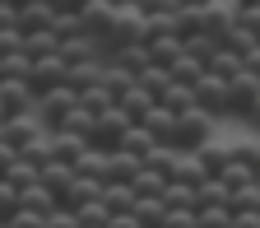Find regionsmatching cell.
I'll list each match as a JSON object with an SVG mask.
<instances>
[{
	"label": "cell",
	"instance_id": "22",
	"mask_svg": "<svg viewBox=\"0 0 260 228\" xmlns=\"http://www.w3.org/2000/svg\"><path fill=\"white\" fill-rule=\"evenodd\" d=\"M168 84H172V75L162 70V65H149V70H140V75H135V89H144L153 103H158L162 93H168Z\"/></svg>",
	"mask_w": 260,
	"mask_h": 228
},
{
	"label": "cell",
	"instance_id": "33",
	"mask_svg": "<svg viewBox=\"0 0 260 228\" xmlns=\"http://www.w3.org/2000/svg\"><path fill=\"white\" fill-rule=\"evenodd\" d=\"M14 214H19V191L10 182H0V228H10Z\"/></svg>",
	"mask_w": 260,
	"mask_h": 228
},
{
	"label": "cell",
	"instance_id": "28",
	"mask_svg": "<svg viewBox=\"0 0 260 228\" xmlns=\"http://www.w3.org/2000/svg\"><path fill=\"white\" fill-rule=\"evenodd\" d=\"M116 107H121V112H125L130 121H135V126H140V121L149 117V107H153V98H149L144 89H130V93L121 98V103H116Z\"/></svg>",
	"mask_w": 260,
	"mask_h": 228
},
{
	"label": "cell",
	"instance_id": "14",
	"mask_svg": "<svg viewBox=\"0 0 260 228\" xmlns=\"http://www.w3.org/2000/svg\"><path fill=\"white\" fill-rule=\"evenodd\" d=\"M140 168H144V163H140L135 154H125V149H112V154H107V182L130 186V182L140 177Z\"/></svg>",
	"mask_w": 260,
	"mask_h": 228
},
{
	"label": "cell",
	"instance_id": "16",
	"mask_svg": "<svg viewBox=\"0 0 260 228\" xmlns=\"http://www.w3.org/2000/svg\"><path fill=\"white\" fill-rule=\"evenodd\" d=\"M181 51H186L190 61H200L205 70H209V61L223 51V42H218V38H209V33H190V38H181Z\"/></svg>",
	"mask_w": 260,
	"mask_h": 228
},
{
	"label": "cell",
	"instance_id": "5",
	"mask_svg": "<svg viewBox=\"0 0 260 228\" xmlns=\"http://www.w3.org/2000/svg\"><path fill=\"white\" fill-rule=\"evenodd\" d=\"M260 103V79L255 75H237V79H228V117H251V107Z\"/></svg>",
	"mask_w": 260,
	"mask_h": 228
},
{
	"label": "cell",
	"instance_id": "8",
	"mask_svg": "<svg viewBox=\"0 0 260 228\" xmlns=\"http://www.w3.org/2000/svg\"><path fill=\"white\" fill-rule=\"evenodd\" d=\"M60 84H65V65H60L56 56L28 65V89H32V98H42V93H51V89H60Z\"/></svg>",
	"mask_w": 260,
	"mask_h": 228
},
{
	"label": "cell",
	"instance_id": "42",
	"mask_svg": "<svg viewBox=\"0 0 260 228\" xmlns=\"http://www.w3.org/2000/svg\"><path fill=\"white\" fill-rule=\"evenodd\" d=\"M246 121H251V126H255V130H260V103H255V107H251V117H246Z\"/></svg>",
	"mask_w": 260,
	"mask_h": 228
},
{
	"label": "cell",
	"instance_id": "36",
	"mask_svg": "<svg viewBox=\"0 0 260 228\" xmlns=\"http://www.w3.org/2000/svg\"><path fill=\"white\" fill-rule=\"evenodd\" d=\"M47 228H84V223H79V214H70V210H51V214H47Z\"/></svg>",
	"mask_w": 260,
	"mask_h": 228
},
{
	"label": "cell",
	"instance_id": "20",
	"mask_svg": "<svg viewBox=\"0 0 260 228\" xmlns=\"http://www.w3.org/2000/svg\"><path fill=\"white\" fill-rule=\"evenodd\" d=\"M60 51V42H56V33L47 28V33H23V56L28 61H47V56H56Z\"/></svg>",
	"mask_w": 260,
	"mask_h": 228
},
{
	"label": "cell",
	"instance_id": "40",
	"mask_svg": "<svg viewBox=\"0 0 260 228\" xmlns=\"http://www.w3.org/2000/svg\"><path fill=\"white\" fill-rule=\"evenodd\" d=\"M242 70H246V75H255V79H260V47H255V51H251V56H246V61H242Z\"/></svg>",
	"mask_w": 260,
	"mask_h": 228
},
{
	"label": "cell",
	"instance_id": "35",
	"mask_svg": "<svg viewBox=\"0 0 260 228\" xmlns=\"http://www.w3.org/2000/svg\"><path fill=\"white\" fill-rule=\"evenodd\" d=\"M162 228H200V214H195V210H168Z\"/></svg>",
	"mask_w": 260,
	"mask_h": 228
},
{
	"label": "cell",
	"instance_id": "43",
	"mask_svg": "<svg viewBox=\"0 0 260 228\" xmlns=\"http://www.w3.org/2000/svg\"><path fill=\"white\" fill-rule=\"evenodd\" d=\"M0 121H5V112H0Z\"/></svg>",
	"mask_w": 260,
	"mask_h": 228
},
{
	"label": "cell",
	"instance_id": "15",
	"mask_svg": "<svg viewBox=\"0 0 260 228\" xmlns=\"http://www.w3.org/2000/svg\"><path fill=\"white\" fill-rule=\"evenodd\" d=\"M19 210H28V214H51V210H60V205H56V195H51L42 182H28V186L19 191Z\"/></svg>",
	"mask_w": 260,
	"mask_h": 228
},
{
	"label": "cell",
	"instance_id": "32",
	"mask_svg": "<svg viewBox=\"0 0 260 228\" xmlns=\"http://www.w3.org/2000/svg\"><path fill=\"white\" fill-rule=\"evenodd\" d=\"M168 75H172L177 84H190V89H195V79H200V75H205V65H200V61H190V56L181 51V61L172 65V70H168Z\"/></svg>",
	"mask_w": 260,
	"mask_h": 228
},
{
	"label": "cell",
	"instance_id": "19",
	"mask_svg": "<svg viewBox=\"0 0 260 228\" xmlns=\"http://www.w3.org/2000/svg\"><path fill=\"white\" fill-rule=\"evenodd\" d=\"M195 158L205 163V173H209V177H223V168L233 163V145H218V140H209L205 149H195Z\"/></svg>",
	"mask_w": 260,
	"mask_h": 228
},
{
	"label": "cell",
	"instance_id": "25",
	"mask_svg": "<svg viewBox=\"0 0 260 228\" xmlns=\"http://www.w3.org/2000/svg\"><path fill=\"white\" fill-rule=\"evenodd\" d=\"M75 177H88V182H103V186H107V154H103V149H88V154L79 158Z\"/></svg>",
	"mask_w": 260,
	"mask_h": 228
},
{
	"label": "cell",
	"instance_id": "11",
	"mask_svg": "<svg viewBox=\"0 0 260 228\" xmlns=\"http://www.w3.org/2000/svg\"><path fill=\"white\" fill-rule=\"evenodd\" d=\"M56 10L60 5H47V0H28V5H19V33H47L56 23Z\"/></svg>",
	"mask_w": 260,
	"mask_h": 228
},
{
	"label": "cell",
	"instance_id": "21",
	"mask_svg": "<svg viewBox=\"0 0 260 228\" xmlns=\"http://www.w3.org/2000/svg\"><path fill=\"white\" fill-rule=\"evenodd\" d=\"M93 126H98V112H88L84 103H75V112L65 117V135H79V140H93Z\"/></svg>",
	"mask_w": 260,
	"mask_h": 228
},
{
	"label": "cell",
	"instance_id": "1",
	"mask_svg": "<svg viewBox=\"0 0 260 228\" xmlns=\"http://www.w3.org/2000/svg\"><path fill=\"white\" fill-rule=\"evenodd\" d=\"M214 117H205L200 107H190V112H181L177 117V135H172V149L177 154H195V149H205L209 140H214Z\"/></svg>",
	"mask_w": 260,
	"mask_h": 228
},
{
	"label": "cell",
	"instance_id": "34",
	"mask_svg": "<svg viewBox=\"0 0 260 228\" xmlns=\"http://www.w3.org/2000/svg\"><path fill=\"white\" fill-rule=\"evenodd\" d=\"M200 228H233V210H195Z\"/></svg>",
	"mask_w": 260,
	"mask_h": 228
},
{
	"label": "cell",
	"instance_id": "38",
	"mask_svg": "<svg viewBox=\"0 0 260 228\" xmlns=\"http://www.w3.org/2000/svg\"><path fill=\"white\" fill-rule=\"evenodd\" d=\"M10 228H47V214H28V210H19Z\"/></svg>",
	"mask_w": 260,
	"mask_h": 228
},
{
	"label": "cell",
	"instance_id": "26",
	"mask_svg": "<svg viewBox=\"0 0 260 228\" xmlns=\"http://www.w3.org/2000/svg\"><path fill=\"white\" fill-rule=\"evenodd\" d=\"M121 149H125V154H135V158L144 163V158H149L158 145H153V135H149L144 126H130V130H125V140H121Z\"/></svg>",
	"mask_w": 260,
	"mask_h": 228
},
{
	"label": "cell",
	"instance_id": "30",
	"mask_svg": "<svg viewBox=\"0 0 260 228\" xmlns=\"http://www.w3.org/2000/svg\"><path fill=\"white\" fill-rule=\"evenodd\" d=\"M19 163H28L32 173H42L47 163H51V140L42 135V140H32V145H23V149H19Z\"/></svg>",
	"mask_w": 260,
	"mask_h": 228
},
{
	"label": "cell",
	"instance_id": "6",
	"mask_svg": "<svg viewBox=\"0 0 260 228\" xmlns=\"http://www.w3.org/2000/svg\"><path fill=\"white\" fill-rule=\"evenodd\" d=\"M116 10L121 5H112V0H88V5H79V28H84V38H103V33L116 23Z\"/></svg>",
	"mask_w": 260,
	"mask_h": 228
},
{
	"label": "cell",
	"instance_id": "12",
	"mask_svg": "<svg viewBox=\"0 0 260 228\" xmlns=\"http://www.w3.org/2000/svg\"><path fill=\"white\" fill-rule=\"evenodd\" d=\"M144 47H149V65H162V70H172V65L181 61V38L177 33H158V38H149Z\"/></svg>",
	"mask_w": 260,
	"mask_h": 228
},
{
	"label": "cell",
	"instance_id": "2",
	"mask_svg": "<svg viewBox=\"0 0 260 228\" xmlns=\"http://www.w3.org/2000/svg\"><path fill=\"white\" fill-rule=\"evenodd\" d=\"M75 103H79V98L70 93V89H51V93H42L38 98V103H32V117H38V126H42V135H56V130L65 126V117H70L75 112Z\"/></svg>",
	"mask_w": 260,
	"mask_h": 228
},
{
	"label": "cell",
	"instance_id": "10",
	"mask_svg": "<svg viewBox=\"0 0 260 228\" xmlns=\"http://www.w3.org/2000/svg\"><path fill=\"white\" fill-rule=\"evenodd\" d=\"M51 140V163H60V168H79V158L88 154V140H79V135H65V130H56V135H47Z\"/></svg>",
	"mask_w": 260,
	"mask_h": 228
},
{
	"label": "cell",
	"instance_id": "4",
	"mask_svg": "<svg viewBox=\"0 0 260 228\" xmlns=\"http://www.w3.org/2000/svg\"><path fill=\"white\" fill-rule=\"evenodd\" d=\"M195 107H200L205 117H214V121H228V84L218 79V75H200V79H195Z\"/></svg>",
	"mask_w": 260,
	"mask_h": 228
},
{
	"label": "cell",
	"instance_id": "18",
	"mask_svg": "<svg viewBox=\"0 0 260 228\" xmlns=\"http://www.w3.org/2000/svg\"><path fill=\"white\" fill-rule=\"evenodd\" d=\"M103 210L116 219V214H130V210H135V191H130V186H121V182H107L103 186Z\"/></svg>",
	"mask_w": 260,
	"mask_h": 228
},
{
	"label": "cell",
	"instance_id": "39",
	"mask_svg": "<svg viewBox=\"0 0 260 228\" xmlns=\"http://www.w3.org/2000/svg\"><path fill=\"white\" fill-rule=\"evenodd\" d=\"M5 28H19V5L0 0V33H5Z\"/></svg>",
	"mask_w": 260,
	"mask_h": 228
},
{
	"label": "cell",
	"instance_id": "9",
	"mask_svg": "<svg viewBox=\"0 0 260 228\" xmlns=\"http://www.w3.org/2000/svg\"><path fill=\"white\" fill-rule=\"evenodd\" d=\"M0 140H5L10 149H23V145H32V140H42V126H38V117H32V112L10 117L5 126H0Z\"/></svg>",
	"mask_w": 260,
	"mask_h": 228
},
{
	"label": "cell",
	"instance_id": "17",
	"mask_svg": "<svg viewBox=\"0 0 260 228\" xmlns=\"http://www.w3.org/2000/svg\"><path fill=\"white\" fill-rule=\"evenodd\" d=\"M98 89H103L112 103H121V98L135 89V75H125L121 65H107V61H103V79H98Z\"/></svg>",
	"mask_w": 260,
	"mask_h": 228
},
{
	"label": "cell",
	"instance_id": "29",
	"mask_svg": "<svg viewBox=\"0 0 260 228\" xmlns=\"http://www.w3.org/2000/svg\"><path fill=\"white\" fill-rule=\"evenodd\" d=\"M107 65H121L125 75H140V70H149V47H125V51H116Z\"/></svg>",
	"mask_w": 260,
	"mask_h": 228
},
{
	"label": "cell",
	"instance_id": "7",
	"mask_svg": "<svg viewBox=\"0 0 260 228\" xmlns=\"http://www.w3.org/2000/svg\"><path fill=\"white\" fill-rule=\"evenodd\" d=\"M32 103H38V98H32L28 79H0V112H5V121L32 112Z\"/></svg>",
	"mask_w": 260,
	"mask_h": 228
},
{
	"label": "cell",
	"instance_id": "37",
	"mask_svg": "<svg viewBox=\"0 0 260 228\" xmlns=\"http://www.w3.org/2000/svg\"><path fill=\"white\" fill-rule=\"evenodd\" d=\"M14 163H19V149H10L5 140H0V182L10 177V168H14Z\"/></svg>",
	"mask_w": 260,
	"mask_h": 228
},
{
	"label": "cell",
	"instance_id": "23",
	"mask_svg": "<svg viewBox=\"0 0 260 228\" xmlns=\"http://www.w3.org/2000/svg\"><path fill=\"white\" fill-rule=\"evenodd\" d=\"M38 182H42V186H47V191L56 195V205H60V195H65V191H70V182H75V173H70V168H60V163H47V168L38 173Z\"/></svg>",
	"mask_w": 260,
	"mask_h": 228
},
{
	"label": "cell",
	"instance_id": "41",
	"mask_svg": "<svg viewBox=\"0 0 260 228\" xmlns=\"http://www.w3.org/2000/svg\"><path fill=\"white\" fill-rule=\"evenodd\" d=\"M107 228H140V223H135V214H116V219H107Z\"/></svg>",
	"mask_w": 260,
	"mask_h": 228
},
{
	"label": "cell",
	"instance_id": "3",
	"mask_svg": "<svg viewBox=\"0 0 260 228\" xmlns=\"http://www.w3.org/2000/svg\"><path fill=\"white\" fill-rule=\"evenodd\" d=\"M237 19H242L237 0H209V5H200V33H209V38H218V42L237 28Z\"/></svg>",
	"mask_w": 260,
	"mask_h": 228
},
{
	"label": "cell",
	"instance_id": "31",
	"mask_svg": "<svg viewBox=\"0 0 260 228\" xmlns=\"http://www.w3.org/2000/svg\"><path fill=\"white\" fill-rule=\"evenodd\" d=\"M172 168H177V149H168V145H158L144 158V173H158V177H168V182H172Z\"/></svg>",
	"mask_w": 260,
	"mask_h": 228
},
{
	"label": "cell",
	"instance_id": "27",
	"mask_svg": "<svg viewBox=\"0 0 260 228\" xmlns=\"http://www.w3.org/2000/svg\"><path fill=\"white\" fill-rule=\"evenodd\" d=\"M228 210H233V214H251V210H260V182L237 186L233 195H228Z\"/></svg>",
	"mask_w": 260,
	"mask_h": 228
},
{
	"label": "cell",
	"instance_id": "24",
	"mask_svg": "<svg viewBox=\"0 0 260 228\" xmlns=\"http://www.w3.org/2000/svg\"><path fill=\"white\" fill-rule=\"evenodd\" d=\"M162 205H168V210H195V186L172 177L168 186H162Z\"/></svg>",
	"mask_w": 260,
	"mask_h": 228
},
{
	"label": "cell",
	"instance_id": "13",
	"mask_svg": "<svg viewBox=\"0 0 260 228\" xmlns=\"http://www.w3.org/2000/svg\"><path fill=\"white\" fill-rule=\"evenodd\" d=\"M144 130H149V135H153V145H168L172 149V135H177V112H168V107H149V117L140 121Z\"/></svg>",
	"mask_w": 260,
	"mask_h": 228
}]
</instances>
